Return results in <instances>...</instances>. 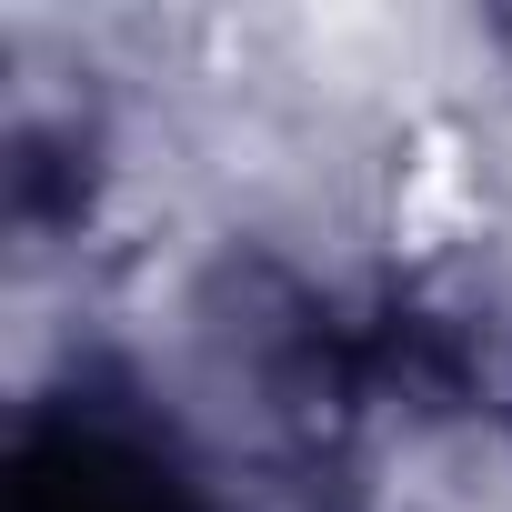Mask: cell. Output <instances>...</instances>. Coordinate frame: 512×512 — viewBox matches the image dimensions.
I'll return each instance as SVG.
<instances>
[{
	"instance_id": "6da1fadb",
	"label": "cell",
	"mask_w": 512,
	"mask_h": 512,
	"mask_svg": "<svg viewBox=\"0 0 512 512\" xmlns=\"http://www.w3.org/2000/svg\"><path fill=\"white\" fill-rule=\"evenodd\" d=\"M11 512H201L171 442L111 412H41L11 462Z\"/></svg>"
}]
</instances>
